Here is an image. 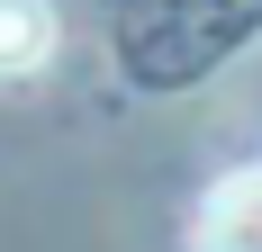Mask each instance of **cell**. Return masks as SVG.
Here are the masks:
<instances>
[{"mask_svg":"<svg viewBox=\"0 0 262 252\" xmlns=\"http://www.w3.org/2000/svg\"><path fill=\"white\" fill-rule=\"evenodd\" d=\"M54 36H63L54 0H0V81L46 72V63H54Z\"/></svg>","mask_w":262,"mask_h":252,"instance_id":"cell-2","label":"cell"},{"mask_svg":"<svg viewBox=\"0 0 262 252\" xmlns=\"http://www.w3.org/2000/svg\"><path fill=\"white\" fill-rule=\"evenodd\" d=\"M190 252H262V162L226 171L190 216Z\"/></svg>","mask_w":262,"mask_h":252,"instance_id":"cell-1","label":"cell"}]
</instances>
